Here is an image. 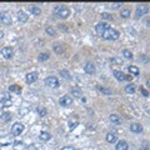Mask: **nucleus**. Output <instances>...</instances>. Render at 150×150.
Wrapping results in <instances>:
<instances>
[{"mask_svg": "<svg viewBox=\"0 0 150 150\" xmlns=\"http://www.w3.org/2000/svg\"><path fill=\"white\" fill-rule=\"evenodd\" d=\"M23 131H24V125L21 124V123H15V124L13 125V128H11V134L14 135V136L20 135Z\"/></svg>", "mask_w": 150, "mask_h": 150, "instance_id": "obj_4", "label": "nucleus"}, {"mask_svg": "<svg viewBox=\"0 0 150 150\" xmlns=\"http://www.w3.org/2000/svg\"><path fill=\"white\" fill-rule=\"evenodd\" d=\"M45 85H48L50 88H58L59 86V80L55 76H48L45 79Z\"/></svg>", "mask_w": 150, "mask_h": 150, "instance_id": "obj_6", "label": "nucleus"}, {"mask_svg": "<svg viewBox=\"0 0 150 150\" xmlns=\"http://www.w3.org/2000/svg\"><path fill=\"white\" fill-rule=\"evenodd\" d=\"M110 61H111V63H115V64H119V65H121V64H123V60L120 59V58H112Z\"/></svg>", "mask_w": 150, "mask_h": 150, "instance_id": "obj_35", "label": "nucleus"}, {"mask_svg": "<svg viewBox=\"0 0 150 150\" xmlns=\"http://www.w3.org/2000/svg\"><path fill=\"white\" fill-rule=\"evenodd\" d=\"M59 29L64 30V31H66V30H68V28L65 26V24H60V25H59Z\"/></svg>", "mask_w": 150, "mask_h": 150, "instance_id": "obj_40", "label": "nucleus"}, {"mask_svg": "<svg viewBox=\"0 0 150 150\" xmlns=\"http://www.w3.org/2000/svg\"><path fill=\"white\" fill-rule=\"evenodd\" d=\"M61 150H75L73 146H70V145H68V146H63V148H61Z\"/></svg>", "mask_w": 150, "mask_h": 150, "instance_id": "obj_39", "label": "nucleus"}, {"mask_svg": "<svg viewBox=\"0 0 150 150\" xmlns=\"http://www.w3.org/2000/svg\"><path fill=\"white\" fill-rule=\"evenodd\" d=\"M112 74H114V76H115V79H117V80H119V81H124L125 80V74L123 73V71L114 70V71H112Z\"/></svg>", "mask_w": 150, "mask_h": 150, "instance_id": "obj_14", "label": "nucleus"}, {"mask_svg": "<svg viewBox=\"0 0 150 150\" xmlns=\"http://www.w3.org/2000/svg\"><path fill=\"white\" fill-rule=\"evenodd\" d=\"M125 80L131 81V80H133V76H131V75H125Z\"/></svg>", "mask_w": 150, "mask_h": 150, "instance_id": "obj_41", "label": "nucleus"}, {"mask_svg": "<svg viewBox=\"0 0 150 150\" xmlns=\"http://www.w3.org/2000/svg\"><path fill=\"white\" fill-rule=\"evenodd\" d=\"M105 139H106V141H108V143H110V144H114V143H117V141H118L117 135H115L114 133H108L106 136H105Z\"/></svg>", "mask_w": 150, "mask_h": 150, "instance_id": "obj_15", "label": "nucleus"}, {"mask_svg": "<svg viewBox=\"0 0 150 150\" xmlns=\"http://www.w3.org/2000/svg\"><path fill=\"white\" fill-rule=\"evenodd\" d=\"M9 91H10V93H16V94H20V93H21V88H20L19 85H16V84H14V85H10V86H9Z\"/></svg>", "mask_w": 150, "mask_h": 150, "instance_id": "obj_22", "label": "nucleus"}, {"mask_svg": "<svg viewBox=\"0 0 150 150\" xmlns=\"http://www.w3.org/2000/svg\"><path fill=\"white\" fill-rule=\"evenodd\" d=\"M71 94L74 95L75 98H80L81 96V90L79 86H73L71 88Z\"/></svg>", "mask_w": 150, "mask_h": 150, "instance_id": "obj_24", "label": "nucleus"}, {"mask_svg": "<svg viewBox=\"0 0 150 150\" xmlns=\"http://www.w3.org/2000/svg\"><path fill=\"white\" fill-rule=\"evenodd\" d=\"M19 111H20V114H21V115H26V114H28V112L30 111V104L25 101V103L23 104V106H21V109H20Z\"/></svg>", "mask_w": 150, "mask_h": 150, "instance_id": "obj_18", "label": "nucleus"}, {"mask_svg": "<svg viewBox=\"0 0 150 150\" xmlns=\"http://www.w3.org/2000/svg\"><path fill=\"white\" fill-rule=\"evenodd\" d=\"M18 20L20 23H26L28 21V15H26V13H24V11H20L18 13Z\"/></svg>", "mask_w": 150, "mask_h": 150, "instance_id": "obj_19", "label": "nucleus"}, {"mask_svg": "<svg viewBox=\"0 0 150 150\" xmlns=\"http://www.w3.org/2000/svg\"><path fill=\"white\" fill-rule=\"evenodd\" d=\"M145 24H146V26H149V28H150V18H148L145 20Z\"/></svg>", "mask_w": 150, "mask_h": 150, "instance_id": "obj_42", "label": "nucleus"}, {"mask_svg": "<svg viewBox=\"0 0 150 150\" xmlns=\"http://www.w3.org/2000/svg\"><path fill=\"white\" fill-rule=\"evenodd\" d=\"M135 90H136V89H135V85L133 84V83H129L127 86H125V91H127L128 94H134Z\"/></svg>", "mask_w": 150, "mask_h": 150, "instance_id": "obj_26", "label": "nucleus"}, {"mask_svg": "<svg viewBox=\"0 0 150 150\" xmlns=\"http://www.w3.org/2000/svg\"><path fill=\"white\" fill-rule=\"evenodd\" d=\"M130 131L136 133V134H138V133H141L143 131V127L139 124V123H134V124L130 125Z\"/></svg>", "mask_w": 150, "mask_h": 150, "instance_id": "obj_13", "label": "nucleus"}, {"mask_svg": "<svg viewBox=\"0 0 150 150\" xmlns=\"http://www.w3.org/2000/svg\"><path fill=\"white\" fill-rule=\"evenodd\" d=\"M109 28V25L106 23H99V24H96V26H95V30H96V33H98V35L100 36L101 34H103V31L105 29H108Z\"/></svg>", "mask_w": 150, "mask_h": 150, "instance_id": "obj_11", "label": "nucleus"}, {"mask_svg": "<svg viewBox=\"0 0 150 150\" xmlns=\"http://www.w3.org/2000/svg\"><path fill=\"white\" fill-rule=\"evenodd\" d=\"M59 103H60L61 106H70V105L73 104V99H71L69 95H64V96L60 98Z\"/></svg>", "mask_w": 150, "mask_h": 150, "instance_id": "obj_9", "label": "nucleus"}, {"mask_svg": "<svg viewBox=\"0 0 150 150\" xmlns=\"http://www.w3.org/2000/svg\"><path fill=\"white\" fill-rule=\"evenodd\" d=\"M39 139L42 141H48V140H50V139H52V135H50V133H48V131H40Z\"/></svg>", "mask_w": 150, "mask_h": 150, "instance_id": "obj_16", "label": "nucleus"}, {"mask_svg": "<svg viewBox=\"0 0 150 150\" xmlns=\"http://www.w3.org/2000/svg\"><path fill=\"white\" fill-rule=\"evenodd\" d=\"M109 120H110L112 124H120V117L117 114H111L110 117H109Z\"/></svg>", "mask_w": 150, "mask_h": 150, "instance_id": "obj_25", "label": "nucleus"}, {"mask_svg": "<svg viewBox=\"0 0 150 150\" xmlns=\"http://www.w3.org/2000/svg\"><path fill=\"white\" fill-rule=\"evenodd\" d=\"M130 9H123L121 10V13H120V16L123 19H127V18H129V16H130Z\"/></svg>", "mask_w": 150, "mask_h": 150, "instance_id": "obj_29", "label": "nucleus"}, {"mask_svg": "<svg viewBox=\"0 0 150 150\" xmlns=\"http://www.w3.org/2000/svg\"><path fill=\"white\" fill-rule=\"evenodd\" d=\"M140 150H150V146L146 145V144H143V145L140 146Z\"/></svg>", "mask_w": 150, "mask_h": 150, "instance_id": "obj_38", "label": "nucleus"}, {"mask_svg": "<svg viewBox=\"0 0 150 150\" xmlns=\"http://www.w3.org/2000/svg\"><path fill=\"white\" fill-rule=\"evenodd\" d=\"M96 89L100 91L103 95H111V90L109 89V88H105V86H100V85H98Z\"/></svg>", "mask_w": 150, "mask_h": 150, "instance_id": "obj_20", "label": "nucleus"}, {"mask_svg": "<svg viewBox=\"0 0 150 150\" xmlns=\"http://www.w3.org/2000/svg\"><path fill=\"white\" fill-rule=\"evenodd\" d=\"M140 91H141V94L144 95L145 98H148V96H149V93H148V90H146L145 88H143V86H140Z\"/></svg>", "mask_w": 150, "mask_h": 150, "instance_id": "obj_36", "label": "nucleus"}, {"mask_svg": "<svg viewBox=\"0 0 150 150\" xmlns=\"http://www.w3.org/2000/svg\"><path fill=\"white\" fill-rule=\"evenodd\" d=\"M0 20H1V23L4 24V25L9 26L10 24H11V15H10L8 11H1L0 13Z\"/></svg>", "mask_w": 150, "mask_h": 150, "instance_id": "obj_3", "label": "nucleus"}, {"mask_svg": "<svg viewBox=\"0 0 150 150\" xmlns=\"http://www.w3.org/2000/svg\"><path fill=\"white\" fill-rule=\"evenodd\" d=\"M3 36H4V33L0 31V39H3Z\"/></svg>", "mask_w": 150, "mask_h": 150, "instance_id": "obj_45", "label": "nucleus"}, {"mask_svg": "<svg viewBox=\"0 0 150 150\" xmlns=\"http://www.w3.org/2000/svg\"><path fill=\"white\" fill-rule=\"evenodd\" d=\"M36 111H38V114H39L40 117H45V115H48L46 109H45V108H43V106H39V108L36 109Z\"/></svg>", "mask_w": 150, "mask_h": 150, "instance_id": "obj_31", "label": "nucleus"}, {"mask_svg": "<svg viewBox=\"0 0 150 150\" xmlns=\"http://www.w3.org/2000/svg\"><path fill=\"white\" fill-rule=\"evenodd\" d=\"M59 74H60V76L63 78V79H65V80H70V79H71V75H70V73H69V70L63 69V70L59 71Z\"/></svg>", "mask_w": 150, "mask_h": 150, "instance_id": "obj_21", "label": "nucleus"}, {"mask_svg": "<svg viewBox=\"0 0 150 150\" xmlns=\"http://www.w3.org/2000/svg\"><path fill=\"white\" fill-rule=\"evenodd\" d=\"M13 54H14V50H13V48H10V46H5L1 49V55L4 56V59H11Z\"/></svg>", "mask_w": 150, "mask_h": 150, "instance_id": "obj_7", "label": "nucleus"}, {"mask_svg": "<svg viewBox=\"0 0 150 150\" xmlns=\"http://www.w3.org/2000/svg\"><path fill=\"white\" fill-rule=\"evenodd\" d=\"M143 61H145V63H146V61H148V59H146V58H145V55H143Z\"/></svg>", "mask_w": 150, "mask_h": 150, "instance_id": "obj_44", "label": "nucleus"}, {"mask_svg": "<svg viewBox=\"0 0 150 150\" xmlns=\"http://www.w3.org/2000/svg\"><path fill=\"white\" fill-rule=\"evenodd\" d=\"M128 71L130 73L131 76H138L139 75V69L136 66H128Z\"/></svg>", "mask_w": 150, "mask_h": 150, "instance_id": "obj_27", "label": "nucleus"}, {"mask_svg": "<svg viewBox=\"0 0 150 150\" xmlns=\"http://www.w3.org/2000/svg\"><path fill=\"white\" fill-rule=\"evenodd\" d=\"M103 39L105 40H118L119 39V36H120V33L118 31V30H115V29H112L109 26L108 29H105L103 34L100 35Z\"/></svg>", "mask_w": 150, "mask_h": 150, "instance_id": "obj_1", "label": "nucleus"}, {"mask_svg": "<svg viewBox=\"0 0 150 150\" xmlns=\"http://www.w3.org/2000/svg\"><path fill=\"white\" fill-rule=\"evenodd\" d=\"M49 58H50V55H49L48 53H42V54L39 55V60H40V61H46L48 59H49Z\"/></svg>", "mask_w": 150, "mask_h": 150, "instance_id": "obj_33", "label": "nucleus"}, {"mask_svg": "<svg viewBox=\"0 0 150 150\" xmlns=\"http://www.w3.org/2000/svg\"><path fill=\"white\" fill-rule=\"evenodd\" d=\"M146 86H148L149 89H150V78H149V79H148V81H146Z\"/></svg>", "mask_w": 150, "mask_h": 150, "instance_id": "obj_43", "label": "nucleus"}, {"mask_svg": "<svg viewBox=\"0 0 150 150\" xmlns=\"http://www.w3.org/2000/svg\"><path fill=\"white\" fill-rule=\"evenodd\" d=\"M123 55H124L125 59H133V53L130 52V50H128V49H124L123 50Z\"/></svg>", "mask_w": 150, "mask_h": 150, "instance_id": "obj_30", "label": "nucleus"}, {"mask_svg": "<svg viewBox=\"0 0 150 150\" xmlns=\"http://www.w3.org/2000/svg\"><path fill=\"white\" fill-rule=\"evenodd\" d=\"M148 11H149V6L146 4H140V5L136 6L135 14H136V16H143V15L148 14Z\"/></svg>", "mask_w": 150, "mask_h": 150, "instance_id": "obj_5", "label": "nucleus"}, {"mask_svg": "<svg viewBox=\"0 0 150 150\" xmlns=\"http://www.w3.org/2000/svg\"><path fill=\"white\" fill-rule=\"evenodd\" d=\"M29 11H30V14H33V15H35V16L42 14V9H40L39 6H36V5L30 6V8H29Z\"/></svg>", "mask_w": 150, "mask_h": 150, "instance_id": "obj_17", "label": "nucleus"}, {"mask_svg": "<svg viewBox=\"0 0 150 150\" xmlns=\"http://www.w3.org/2000/svg\"><path fill=\"white\" fill-rule=\"evenodd\" d=\"M45 33L48 34V35L50 36H55L56 35V30L53 28V26H46L45 28Z\"/></svg>", "mask_w": 150, "mask_h": 150, "instance_id": "obj_28", "label": "nucleus"}, {"mask_svg": "<svg viewBox=\"0 0 150 150\" xmlns=\"http://www.w3.org/2000/svg\"><path fill=\"white\" fill-rule=\"evenodd\" d=\"M54 14L61 19H66L70 15V9L65 5H56L54 8Z\"/></svg>", "mask_w": 150, "mask_h": 150, "instance_id": "obj_2", "label": "nucleus"}, {"mask_svg": "<svg viewBox=\"0 0 150 150\" xmlns=\"http://www.w3.org/2000/svg\"><path fill=\"white\" fill-rule=\"evenodd\" d=\"M100 16H101V19H104V20H109V21H111L112 20V16L109 14V13H103Z\"/></svg>", "mask_w": 150, "mask_h": 150, "instance_id": "obj_34", "label": "nucleus"}, {"mask_svg": "<svg viewBox=\"0 0 150 150\" xmlns=\"http://www.w3.org/2000/svg\"><path fill=\"white\" fill-rule=\"evenodd\" d=\"M54 52H55L56 54H58V55H60V54L61 53H63V48H61V45H60V44H54Z\"/></svg>", "mask_w": 150, "mask_h": 150, "instance_id": "obj_32", "label": "nucleus"}, {"mask_svg": "<svg viewBox=\"0 0 150 150\" xmlns=\"http://www.w3.org/2000/svg\"><path fill=\"white\" fill-rule=\"evenodd\" d=\"M129 149V145L125 140H120V141H117V145H115V150H128Z\"/></svg>", "mask_w": 150, "mask_h": 150, "instance_id": "obj_12", "label": "nucleus"}, {"mask_svg": "<svg viewBox=\"0 0 150 150\" xmlns=\"http://www.w3.org/2000/svg\"><path fill=\"white\" fill-rule=\"evenodd\" d=\"M11 118H13V115L10 114V112H8V111H6V112H3V114L0 115V119H1L3 121H5V123L10 121V120H11Z\"/></svg>", "mask_w": 150, "mask_h": 150, "instance_id": "obj_23", "label": "nucleus"}, {"mask_svg": "<svg viewBox=\"0 0 150 150\" xmlns=\"http://www.w3.org/2000/svg\"><path fill=\"white\" fill-rule=\"evenodd\" d=\"M84 71L86 74H90V75H93L95 74V71H96V69H95V65L93 63H86L84 65Z\"/></svg>", "mask_w": 150, "mask_h": 150, "instance_id": "obj_10", "label": "nucleus"}, {"mask_svg": "<svg viewBox=\"0 0 150 150\" xmlns=\"http://www.w3.org/2000/svg\"><path fill=\"white\" fill-rule=\"evenodd\" d=\"M121 5V3H114V4H111V8L112 9H119Z\"/></svg>", "mask_w": 150, "mask_h": 150, "instance_id": "obj_37", "label": "nucleus"}, {"mask_svg": "<svg viewBox=\"0 0 150 150\" xmlns=\"http://www.w3.org/2000/svg\"><path fill=\"white\" fill-rule=\"evenodd\" d=\"M38 78H39V75H38L36 71H31V73L26 74L25 80H26V83H28V84H33V83H35V81L38 80Z\"/></svg>", "mask_w": 150, "mask_h": 150, "instance_id": "obj_8", "label": "nucleus"}]
</instances>
